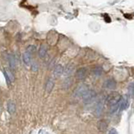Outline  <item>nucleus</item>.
Instances as JSON below:
<instances>
[{"instance_id":"1","label":"nucleus","mask_w":134,"mask_h":134,"mask_svg":"<svg viewBox=\"0 0 134 134\" xmlns=\"http://www.w3.org/2000/svg\"><path fill=\"white\" fill-rule=\"evenodd\" d=\"M96 97V92L94 90H89V89L81 96L83 102L85 104H91V102H93Z\"/></svg>"},{"instance_id":"2","label":"nucleus","mask_w":134,"mask_h":134,"mask_svg":"<svg viewBox=\"0 0 134 134\" xmlns=\"http://www.w3.org/2000/svg\"><path fill=\"white\" fill-rule=\"evenodd\" d=\"M75 78L78 80H84L88 75V69L86 67H81L79 68L76 71H75Z\"/></svg>"},{"instance_id":"3","label":"nucleus","mask_w":134,"mask_h":134,"mask_svg":"<svg viewBox=\"0 0 134 134\" xmlns=\"http://www.w3.org/2000/svg\"><path fill=\"white\" fill-rule=\"evenodd\" d=\"M87 90H88V86L85 85V84H82V85L79 86L74 91V96L75 97H81Z\"/></svg>"},{"instance_id":"4","label":"nucleus","mask_w":134,"mask_h":134,"mask_svg":"<svg viewBox=\"0 0 134 134\" xmlns=\"http://www.w3.org/2000/svg\"><path fill=\"white\" fill-rule=\"evenodd\" d=\"M103 108H104V100H98V102L96 103L95 107V111H94L95 115L96 116H100L103 111Z\"/></svg>"},{"instance_id":"5","label":"nucleus","mask_w":134,"mask_h":134,"mask_svg":"<svg viewBox=\"0 0 134 134\" xmlns=\"http://www.w3.org/2000/svg\"><path fill=\"white\" fill-rule=\"evenodd\" d=\"M103 86L108 90H114L116 87V82L114 79H111V78L107 79L105 81V82L103 84Z\"/></svg>"},{"instance_id":"6","label":"nucleus","mask_w":134,"mask_h":134,"mask_svg":"<svg viewBox=\"0 0 134 134\" xmlns=\"http://www.w3.org/2000/svg\"><path fill=\"white\" fill-rule=\"evenodd\" d=\"M118 106H119V111H124L129 106L128 100L125 96H121L118 102Z\"/></svg>"},{"instance_id":"7","label":"nucleus","mask_w":134,"mask_h":134,"mask_svg":"<svg viewBox=\"0 0 134 134\" xmlns=\"http://www.w3.org/2000/svg\"><path fill=\"white\" fill-rule=\"evenodd\" d=\"M74 70H75L74 65L70 64L64 69V70H63V74H64L66 77H70V75L74 73Z\"/></svg>"},{"instance_id":"8","label":"nucleus","mask_w":134,"mask_h":134,"mask_svg":"<svg viewBox=\"0 0 134 134\" xmlns=\"http://www.w3.org/2000/svg\"><path fill=\"white\" fill-rule=\"evenodd\" d=\"M63 70H64V67H63L62 65L59 64V65H56L54 66V77H60V75L63 74Z\"/></svg>"},{"instance_id":"9","label":"nucleus","mask_w":134,"mask_h":134,"mask_svg":"<svg viewBox=\"0 0 134 134\" xmlns=\"http://www.w3.org/2000/svg\"><path fill=\"white\" fill-rule=\"evenodd\" d=\"M54 86V80L52 78H49L47 81H46L45 83V91L47 93H50L51 91L53 90Z\"/></svg>"},{"instance_id":"10","label":"nucleus","mask_w":134,"mask_h":134,"mask_svg":"<svg viewBox=\"0 0 134 134\" xmlns=\"http://www.w3.org/2000/svg\"><path fill=\"white\" fill-rule=\"evenodd\" d=\"M72 83H73L72 78H71V77H66L64 81H63L62 88L64 90H68L70 88V86H72Z\"/></svg>"},{"instance_id":"11","label":"nucleus","mask_w":134,"mask_h":134,"mask_svg":"<svg viewBox=\"0 0 134 134\" xmlns=\"http://www.w3.org/2000/svg\"><path fill=\"white\" fill-rule=\"evenodd\" d=\"M23 61L26 65H30L32 63V56L31 54L28 52H24L23 54Z\"/></svg>"},{"instance_id":"12","label":"nucleus","mask_w":134,"mask_h":134,"mask_svg":"<svg viewBox=\"0 0 134 134\" xmlns=\"http://www.w3.org/2000/svg\"><path fill=\"white\" fill-rule=\"evenodd\" d=\"M7 110H8V113L11 114V115L14 114V113L15 112V111H16V105L12 100H10L7 104Z\"/></svg>"},{"instance_id":"13","label":"nucleus","mask_w":134,"mask_h":134,"mask_svg":"<svg viewBox=\"0 0 134 134\" xmlns=\"http://www.w3.org/2000/svg\"><path fill=\"white\" fill-rule=\"evenodd\" d=\"M97 127H98V129L100 130V132H104L107 131L108 124H107V122L105 120H100V121H99V122L97 124Z\"/></svg>"},{"instance_id":"14","label":"nucleus","mask_w":134,"mask_h":134,"mask_svg":"<svg viewBox=\"0 0 134 134\" xmlns=\"http://www.w3.org/2000/svg\"><path fill=\"white\" fill-rule=\"evenodd\" d=\"M4 75H5L6 80H7V83L8 85H10L12 81H14V76H13L12 73L10 72L9 70H4Z\"/></svg>"},{"instance_id":"15","label":"nucleus","mask_w":134,"mask_h":134,"mask_svg":"<svg viewBox=\"0 0 134 134\" xmlns=\"http://www.w3.org/2000/svg\"><path fill=\"white\" fill-rule=\"evenodd\" d=\"M102 72H103V69L100 66H96L92 70V73H93L95 76H100L102 75Z\"/></svg>"},{"instance_id":"16","label":"nucleus","mask_w":134,"mask_h":134,"mask_svg":"<svg viewBox=\"0 0 134 134\" xmlns=\"http://www.w3.org/2000/svg\"><path fill=\"white\" fill-rule=\"evenodd\" d=\"M8 65H9V68L11 70H14L16 67V61L13 55L8 56Z\"/></svg>"},{"instance_id":"17","label":"nucleus","mask_w":134,"mask_h":134,"mask_svg":"<svg viewBox=\"0 0 134 134\" xmlns=\"http://www.w3.org/2000/svg\"><path fill=\"white\" fill-rule=\"evenodd\" d=\"M46 54H47V48L45 45H42L39 49V56L43 59L46 56Z\"/></svg>"},{"instance_id":"18","label":"nucleus","mask_w":134,"mask_h":134,"mask_svg":"<svg viewBox=\"0 0 134 134\" xmlns=\"http://www.w3.org/2000/svg\"><path fill=\"white\" fill-rule=\"evenodd\" d=\"M35 50H36V46H35V45H29V46H28L27 51H26V52H28V53H29V54H31V53L35 52Z\"/></svg>"},{"instance_id":"19","label":"nucleus","mask_w":134,"mask_h":134,"mask_svg":"<svg viewBox=\"0 0 134 134\" xmlns=\"http://www.w3.org/2000/svg\"><path fill=\"white\" fill-rule=\"evenodd\" d=\"M31 70L33 71H35V72L38 71V70H39V65H38L37 62H33V63H31Z\"/></svg>"},{"instance_id":"20","label":"nucleus","mask_w":134,"mask_h":134,"mask_svg":"<svg viewBox=\"0 0 134 134\" xmlns=\"http://www.w3.org/2000/svg\"><path fill=\"white\" fill-rule=\"evenodd\" d=\"M132 86H133V84L131 83V85L128 86V91H130V95H131V96H132V95H133V87H132Z\"/></svg>"},{"instance_id":"21","label":"nucleus","mask_w":134,"mask_h":134,"mask_svg":"<svg viewBox=\"0 0 134 134\" xmlns=\"http://www.w3.org/2000/svg\"><path fill=\"white\" fill-rule=\"evenodd\" d=\"M108 134H117V131H116V129L115 128H111L110 131H109Z\"/></svg>"}]
</instances>
